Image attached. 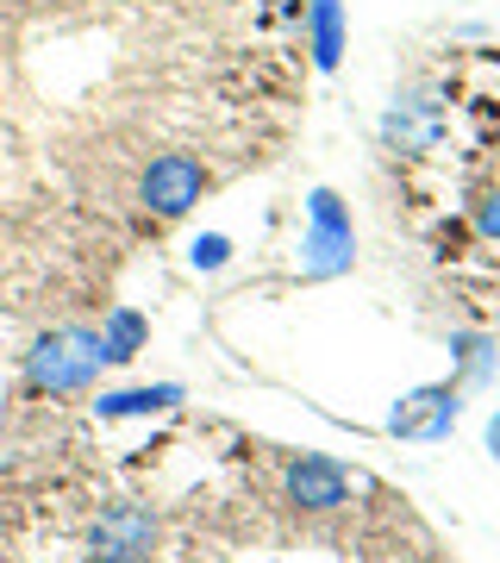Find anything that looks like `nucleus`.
I'll return each mask as SVG.
<instances>
[{"instance_id":"nucleus-5","label":"nucleus","mask_w":500,"mask_h":563,"mask_svg":"<svg viewBox=\"0 0 500 563\" xmlns=\"http://www.w3.org/2000/svg\"><path fill=\"white\" fill-rule=\"evenodd\" d=\"M200 195H207V163H200V157H188V151H163V157L144 163L138 201L151 207L157 220H181Z\"/></svg>"},{"instance_id":"nucleus-11","label":"nucleus","mask_w":500,"mask_h":563,"mask_svg":"<svg viewBox=\"0 0 500 563\" xmlns=\"http://www.w3.org/2000/svg\"><path fill=\"white\" fill-rule=\"evenodd\" d=\"M451 357L463 363V383H488L500 351H495L488 339H476V332H457V339H451ZM463 383H457V388H463Z\"/></svg>"},{"instance_id":"nucleus-13","label":"nucleus","mask_w":500,"mask_h":563,"mask_svg":"<svg viewBox=\"0 0 500 563\" xmlns=\"http://www.w3.org/2000/svg\"><path fill=\"white\" fill-rule=\"evenodd\" d=\"M476 232H481V239H495V244H500V188L476 207Z\"/></svg>"},{"instance_id":"nucleus-10","label":"nucleus","mask_w":500,"mask_h":563,"mask_svg":"<svg viewBox=\"0 0 500 563\" xmlns=\"http://www.w3.org/2000/svg\"><path fill=\"white\" fill-rule=\"evenodd\" d=\"M144 344H151V320H144L138 307H113L100 320V351H107V363H132Z\"/></svg>"},{"instance_id":"nucleus-4","label":"nucleus","mask_w":500,"mask_h":563,"mask_svg":"<svg viewBox=\"0 0 500 563\" xmlns=\"http://www.w3.org/2000/svg\"><path fill=\"white\" fill-rule=\"evenodd\" d=\"M463 420V388L457 383H425L413 395H400L388 413V432L407 444H444Z\"/></svg>"},{"instance_id":"nucleus-14","label":"nucleus","mask_w":500,"mask_h":563,"mask_svg":"<svg viewBox=\"0 0 500 563\" xmlns=\"http://www.w3.org/2000/svg\"><path fill=\"white\" fill-rule=\"evenodd\" d=\"M488 451H495V463H500V413L488 420Z\"/></svg>"},{"instance_id":"nucleus-7","label":"nucleus","mask_w":500,"mask_h":563,"mask_svg":"<svg viewBox=\"0 0 500 563\" xmlns=\"http://www.w3.org/2000/svg\"><path fill=\"white\" fill-rule=\"evenodd\" d=\"M281 488H288V501H295L300 514H338V507L351 501V476H344V463H332V457H295L288 476H281Z\"/></svg>"},{"instance_id":"nucleus-9","label":"nucleus","mask_w":500,"mask_h":563,"mask_svg":"<svg viewBox=\"0 0 500 563\" xmlns=\"http://www.w3.org/2000/svg\"><path fill=\"white\" fill-rule=\"evenodd\" d=\"M307 32H313V63L332 76L344 63V0H307Z\"/></svg>"},{"instance_id":"nucleus-12","label":"nucleus","mask_w":500,"mask_h":563,"mask_svg":"<svg viewBox=\"0 0 500 563\" xmlns=\"http://www.w3.org/2000/svg\"><path fill=\"white\" fill-rule=\"evenodd\" d=\"M225 257H232V239H225V232H200V239L188 244V263H195V269H225Z\"/></svg>"},{"instance_id":"nucleus-3","label":"nucleus","mask_w":500,"mask_h":563,"mask_svg":"<svg viewBox=\"0 0 500 563\" xmlns=\"http://www.w3.org/2000/svg\"><path fill=\"white\" fill-rule=\"evenodd\" d=\"M163 526L144 501H113L100 507V520L88 526V558L95 563H144L157 551Z\"/></svg>"},{"instance_id":"nucleus-1","label":"nucleus","mask_w":500,"mask_h":563,"mask_svg":"<svg viewBox=\"0 0 500 563\" xmlns=\"http://www.w3.org/2000/svg\"><path fill=\"white\" fill-rule=\"evenodd\" d=\"M100 369H107V351H100L95 325H51L25 351V383L38 395H81L95 388Z\"/></svg>"},{"instance_id":"nucleus-8","label":"nucleus","mask_w":500,"mask_h":563,"mask_svg":"<svg viewBox=\"0 0 500 563\" xmlns=\"http://www.w3.org/2000/svg\"><path fill=\"white\" fill-rule=\"evenodd\" d=\"M181 383H151V388H120V395H100L95 401V420H144V413H169L181 407Z\"/></svg>"},{"instance_id":"nucleus-6","label":"nucleus","mask_w":500,"mask_h":563,"mask_svg":"<svg viewBox=\"0 0 500 563\" xmlns=\"http://www.w3.org/2000/svg\"><path fill=\"white\" fill-rule=\"evenodd\" d=\"M381 139L395 144V151H407V157L438 151V139H444V107H438V95H425V88H407V95H395V107L381 113Z\"/></svg>"},{"instance_id":"nucleus-2","label":"nucleus","mask_w":500,"mask_h":563,"mask_svg":"<svg viewBox=\"0 0 500 563\" xmlns=\"http://www.w3.org/2000/svg\"><path fill=\"white\" fill-rule=\"evenodd\" d=\"M351 263H357V225H351V207H344L332 188H313V195H307L300 276L307 282H332V276H351Z\"/></svg>"}]
</instances>
